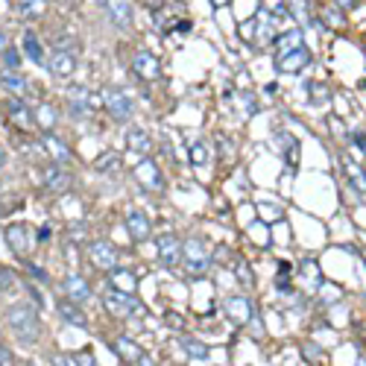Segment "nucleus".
Listing matches in <instances>:
<instances>
[{
  "mask_svg": "<svg viewBox=\"0 0 366 366\" xmlns=\"http://www.w3.org/2000/svg\"><path fill=\"white\" fill-rule=\"evenodd\" d=\"M6 325L12 328V334L21 340V343H36V340L41 337V325H38L36 308L23 305V302H18V305H12L6 311Z\"/></svg>",
  "mask_w": 366,
  "mask_h": 366,
  "instance_id": "1",
  "label": "nucleus"
},
{
  "mask_svg": "<svg viewBox=\"0 0 366 366\" xmlns=\"http://www.w3.org/2000/svg\"><path fill=\"white\" fill-rule=\"evenodd\" d=\"M182 264L188 276H205L211 270V252L205 249L200 237H190L188 243H182Z\"/></svg>",
  "mask_w": 366,
  "mask_h": 366,
  "instance_id": "2",
  "label": "nucleus"
},
{
  "mask_svg": "<svg viewBox=\"0 0 366 366\" xmlns=\"http://www.w3.org/2000/svg\"><path fill=\"white\" fill-rule=\"evenodd\" d=\"M103 106L117 124H127V120L132 117V100L127 97V91H120V88H106L103 91Z\"/></svg>",
  "mask_w": 366,
  "mask_h": 366,
  "instance_id": "3",
  "label": "nucleus"
},
{
  "mask_svg": "<svg viewBox=\"0 0 366 366\" xmlns=\"http://www.w3.org/2000/svg\"><path fill=\"white\" fill-rule=\"evenodd\" d=\"M4 237H6V243H9V249H12L21 261L30 255V249H33V229H30L27 223H9L6 232H4Z\"/></svg>",
  "mask_w": 366,
  "mask_h": 366,
  "instance_id": "4",
  "label": "nucleus"
},
{
  "mask_svg": "<svg viewBox=\"0 0 366 366\" xmlns=\"http://www.w3.org/2000/svg\"><path fill=\"white\" fill-rule=\"evenodd\" d=\"M106 308H109V313H114V316H129V313H138L141 311V302L132 296V293H124V290H109L106 293ZM144 313V311H141Z\"/></svg>",
  "mask_w": 366,
  "mask_h": 366,
  "instance_id": "5",
  "label": "nucleus"
},
{
  "mask_svg": "<svg viewBox=\"0 0 366 366\" xmlns=\"http://www.w3.org/2000/svg\"><path fill=\"white\" fill-rule=\"evenodd\" d=\"M88 261L97 270H117V249L109 240H94L88 247Z\"/></svg>",
  "mask_w": 366,
  "mask_h": 366,
  "instance_id": "6",
  "label": "nucleus"
},
{
  "mask_svg": "<svg viewBox=\"0 0 366 366\" xmlns=\"http://www.w3.org/2000/svg\"><path fill=\"white\" fill-rule=\"evenodd\" d=\"M47 68H50L56 77H70L73 70H77V53L68 47V41H59L56 50L50 56V62H47Z\"/></svg>",
  "mask_w": 366,
  "mask_h": 366,
  "instance_id": "7",
  "label": "nucleus"
},
{
  "mask_svg": "<svg viewBox=\"0 0 366 366\" xmlns=\"http://www.w3.org/2000/svg\"><path fill=\"white\" fill-rule=\"evenodd\" d=\"M158 261L167 270H173V267L182 264V240L176 235H161L158 237Z\"/></svg>",
  "mask_w": 366,
  "mask_h": 366,
  "instance_id": "8",
  "label": "nucleus"
},
{
  "mask_svg": "<svg viewBox=\"0 0 366 366\" xmlns=\"http://www.w3.org/2000/svg\"><path fill=\"white\" fill-rule=\"evenodd\" d=\"M223 308H226V316L235 325H247L252 320V302L243 299V296H229L223 302Z\"/></svg>",
  "mask_w": 366,
  "mask_h": 366,
  "instance_id": "9",
  "label": "nucleus"
},
{
  "mask_svg": "<svg viewBox=\"0 0 366 366\" xmlns=\"http://www.w3.org/2000/svg\"><path fill=\"white\" fill-rule=\"evenodd\" d=\"M103 9L109 12L112 23L120 30H127L129 23H132V6H129V0H103Z\"/></svg>",
  "mask_w": 366,
  "mask_h": 366,
  "instance_id": "10",
  "label": "nucleus"
},
{
  "mask_svg": "<svg viewBox=\"0 0 366 366\" xmlns=\"http://www.w3.org/2000/svg\"><path fill=\"white\" fill-rule=\"evenodd\" d=\"M135 176H138V182H141V185H146L150 190L164 188L161 173H158V167H156V161H153V158H141V161L135 164Z\"/></svg>",
  "mask_w": 366,
  "mask_h": 366,
  "instance_id": "11",
  "label": "nucleus"
},
{
  "mask_svg": "<svg viewBox=\"0 0 366 366\" xmlns=\"http://www.w3.org/2000/svg\"><path fill=\"white\" fill-rule=\"evenodd\" d=\"M308 65H311V50H308V47H299V50H293V53L276 59V68L284 70V73H299Z\"/></svg>",
  "mask_w": 366,
  "mask_h": 366,
  "instance_id": "12",
  "label": "nucleus"
},
{
  "mask_svg": "<svg viewBox=\"0 0 366 366\" xmlns=\"http://www.w3.org/2000/svg\"><path fill=\"white\" fill-rule=\"evenodd\" d=\"M127 229H129L132 240H146L150 237V217H146L141 208H129L127 211Z\"/></svg>",
  "mask_w": 366,
  "mask_h": 366,
  "instance_id": "13",
  "label": "nucleus"
},
{
  "mask_svg": "<svg viewBox=\"0 0 366 366\" xmlns=\"http://www.w3.org/2000/svg\"><path fill=\"white\" fill-rule=\"evenodd\" d=\"M68 109L73 117H88L91 109H94V100H91V94L85 88H70L68 94Z\"/></svg>",
  "mask_w": 366,
  "mask_h": 366,
  "instance_id": "14",
  "label": "nucleus"
},
{
  "mask_svg": "<svg viewBox=\"0 0 366 366\" xmlns=\"http://www.w3.org/2000/svg\"><path fill=\"white\" fill-rule=\"evenodd\" d=\"M70 173L65 167H59V164H53V167H47V173H44V188L50 190V193H65L68 188H70Z\"/></svg>",
  "mask_w": 366,
  "mask_h": 366,
  "instance_id": "15",
  "label": "nucleus"
},
{
  "mask_svg": "<svg viewBox=\"0 0 366 366\" xmlns=\"http://www.w3.org/2000/svg\"><path fill=\"white\" fill-rule=\"evenodd\" d=\"M135 73H138L141 80H150V82H153V80L161 77V65H158V59H156L153 53L144 50V53L135 56Z\"/></svg>",
  "mask_w": 366,
  "mask_h": 366,
  "instance_id": "16",
  "label": "nucleus"
},
{
  "mask_svg": "<svg viewBox=\"0 0 366 366\" xmlns=\"http://www.w3.org/2000/svg\"><path fill=\"white\" fill-rule=\"evenodd\" d=\"M41 146H44V150L53 156V161H56L59 167H68V161H70V150H68V146H65V144H62L56 135L44 132V138H41Z\"/></svg>",
  "mask_w": 366,
  "mask_h": 366,
  "instance_id": "17",
  "label": "nucleus"
},
{
  "mask_svg": "<svg viewBox=\"0 0 366 366\" xmlns=\"http://www.w3.org/2000/svg\"><path fill=\"white\" fill-rule=\"evenodd\" d=\"M59 308V316L68 323V325H77V328H88V316L80 311V305L77 302H70V299H65V302H59L56 305Z\"/></svg>",
  "mask_w": 366,
  "mask_h": 366,
  "instance_id": "18",
  "label": "nucleus"
},
{
  "mask_svg": "<svg viewBox=\"0 0 366 366\" xmlns=\"http://www.w3.org/2000/svg\"><path fill=\"white\" fill-rule=\"evenodd\" d=\"M299 47H305L302 30H290V33L279 36V38H276V59H279V56H287V53H293V50H299Z\"/></svg>",
  "mask_w": 366,
  "mask_h": 366,
  "instance_id": "19",
  "label": "nucleus"
},
{
  "mask_svg": "<svg viewBox=\"0 0 366 366\" xmlns=\"http://www.w3.org/2000/svg\"><path fill=\"white\" fill-rule=\"evenodd\" d=\"M65 293L70 296V302H88L91 299V287H88V281L82 279V276H70V279H65Z\"/></svg>",
  "mask_w": 366,
  "mask_h": 366,
  "instance_id": "20",
  "label": "nucleus"
},
{
  "mask_svg": "<svg viewBox=\"0 0 366 366\" xmlns=\"http://www.w3.org/2000/svg\"><path fill=\"white\" fill-rule=\"evenodd\" d=\"M9 120H12V124L18 127V129H30L33 124H36V117H33V112L27 109V106H23L21 100H9Z\"/></svg>",
  "mask_w": 366,
  "mask_h": 366,
  "instance_id": "21",
  "label": "nucleus"
},
{
  "mask_svg": "<svg viewBox=\"0 0 366 366\" xmlns=\"http://www.w3.org/2000/svg\"><path fill=\"white\" fill-rule=\"evenodd\" d=\"M114 352H117L120 360H127V363H138V360L144 357V352L132 343L129 337H117V340H114Z\"/></svg>",
  "mask_w": 366,
  "mask_h": 366,
  "instance_id": "22",
  "label": "nucleus"
},
{
  "mask_svg": "<svg viewBox=\"0 0 366 366\" xmlns=\"http://www.w3.org/2000/svg\"><path fill=\"white\" fill-rule=\"evenodd\" d=\"M346 176H349L352 188L360 193V197H366V173H363V167L357 161H346Z\"/></svg>",
  "mask_w": 366,
  "mask_h": 366,
  "instance_id": "23",
  "label": "nucleus"
},
{
  "mask_svg": "<svg viewBox=\"0 0 366 366\" xmlns=\"http://www.w3.org/2000/svg\"><path fill=\"white\" fill-rule=\"evenodd\" d=\"M21 47H23V53H27L33 62H44V53H41L38 36H36L33 30H27V33H23V38H21Z\"/></svg>",
  "mask_w": 366,
  "mask_h": 366,
  "instance_id": "24",
  "label": "nucleus"
},
{
  "mask_svg": "<svg viewBox=\"0 0 366 366\" xmlns=\"http://www.w3.org/2000/svg\"><path fill=\"white\" fill-rule=\"evenodd\" d=\"M33 117H36V124H38L44 132L56 127V109H53V106H47V103H41V106L36 109V114H33Z\"/></svg>",
  "mask_w": 366,
  "mask_h": 366,
  "instance_id": "25",
  "label": "nucleus"
},
{
  "mask_svg": "<svg viewBox=\"0 0 366 366\" xmlns=\"http://www.w3.org/2000/svg\"><path fill=\"white\" fill-rule=\"evenodd\" d=\"M279 146H284L287 164H290V167H296V164H299V144H296V138L287 135V132H281V135H279Z\"/></svg>",
  "mask_w": 366,
  "mask_h": 366,
  "instance_id": "26",
  "label": "nucleus"
},
{
  "mask_svg": "<svg viewBox=\"0 0 366 366\" xmlns=\"http://www.w3.org/2000/svg\"><path fill=\"white\" fill-rule=\"evenodd\" d=\"M182 349H185V355L193 357V360H205V357H208V346L200 343V340H193V337H182Z\"/></svg>",
  "mask_w": 366,
  "mask_h": 366,
  "instance_id": "27",
  "label": "nucleus"
},
{
  "mask_svg": "<svg viewBox=\"0 0 366 366\" xmlns=\"http://www.w3.org/2000/svg\"><path fill=\"white\" fill-rule=\"evenodd\" d=\"M15 4H18V12L23 18H30V21L44 15V0H15Z\"/></svg>",
  "mask_w": 366,
  "mask_h": 366,
  "instance_id": "28",
  "label": "nucleus"
},
{
  "mask_svg": "<svg viewBox=\"0 0 366 366\" xmlns=\"http://www.w3.org/2000/svg\"><path fill=\"white\" fill-rule=\"evenodd\" d=\"M150 135H146L144 129H132L129 132V150H135V153H150Z\"/></svg>",
  "mask_w": 366,
  "mask_h": 366,
  "instance_id": "29",
  "label": "nucleus"
},
{
  "mask_svg": "<svg viewBox=\"0 0 366 366\" xmlns=\"http://www.w3.org/2000/svg\"><path fill=\"white\" fill-rule=\"evenodd\" d=\"M284 12H290L296 21H302V23H308L311 21V15H308V4L305 0H284Z\"/></svg>",
  "mask_w": 366,
  "mask_h": 366,
  "instance_id": "30",
  "label": "nucleus"
},
{
  "mask_svg": "<svg viewBox=\"0 0 366 366\" xmlns=\"http://www.w3.org/2000/svg\"><path fill=\"white\" fill-rule=\"evenodd\" d=\"M0 82H4L12 94H23V91H27V82H23V77H18L15 70H6L4 77H0Z\"/></svg>",
  "mask_w": 366,
  "mask_h": 366,
  "instance_id": "31",
  "label": "nucleus"
},
{
  "mask_svg": "<svg viewBox=\"0 0 366 366\" xmlns=\"http://www.w3.org/2000/svg\"><path fill=\"white\" fill-rule=\"evenodd\" d=\"M255 41H258V47H267L273 41V21H258V27H255Z\"/></svg>",
  "mask_w": 366,
  "mask_h": 366,
  "instance_id": "32",
  "label": "nucleus"
},
{
  "mask_svg": "<svg viewBox=\"0 0 366 366\" xmlns=\"http://www.w3.org/2000/svg\"><path fill=\"white\" fill-rule=\"evenodd\" d=\"M235 273H237V281L243 284V287H252V270H249V264L243 261V258H235Z\"/></svg>",
  "mask_w": 366,
  "mask_h": 366,
  "instance_id": "33",
  "label": "nucleus"
},
{
  "mask_svg": "<svg viewBox=\"0 0 366 366\" xmlns=\"http://www.w3.org/2000/svg\"><path fill=\"white\" fill-rule=\"evenodd\" d=\"M190 161L197 164V167H203V164H208V146L203 144V141H197L190 146Z\"/></svg>",
  "mask_w": 366,
  "mask_h": 366,
  "instance_id": "34",
  "label": "nucleus"
},
{
  "mask_svg": "<svg viewBox=\"0 0 366 366\" xmlns=\"http://www.w3.org/2000/svg\"><path fill=\"white\" fill-rule=\"evenodd\" d=\"M117 167H120V158L114 153H106L100 161H97V170H103V173H112V170H117Z\"/></svg>",
  "mask_w": 366,
  "mask_h": 366,
  "instance_id": "35",
  "label": "nucleus"
},
{
  "mask_svg": "<svg viewBox=\"0 0 366 366\" xmlns=\"http://www.w3.org/2000/svg\"><path fill=\"white\" fill-rule=\"evenodd\" d=\"M15 287V276L12 270H6V267H0V293H9Z\"/></svg>",
  "mask_w": 366,
  "mask_h": 366,
  "instance_id": "36",
  "label": "nucleus"
},
{
  "mask_svg": "<svg viewBox=\"0 0 366 366\" xmlns=\"http://www.w3.org/2000/svg\"><path fill=\"white\" fill-rule=\"evenodd\" d=\"M249 235H252V240L261 243V247H267V243H270V235H267V229H264L261 223H255V226L249 229Z\"/></svg>",
  "mask_w": 366,
  "mask_h": 366,
  "instance_id": "37",
  "label": "nucleus"
},
{
  "mask_svg": "<svg viewBox=\"0 0 366 366\" xmlns=\"http://www.w3.org/2000/svg\"><path fill=\"white\" fill-rule=\"evenodd\" d=\"M53 366H80L77 357H68V355H53Z\"/></svg>",
  "mask_w": 366,
  "mask_h": 366,
  "instance_id": "38",
  "label": "nucleus"
},
{
  "mask_svg": "<svg viewBox=\"0 0 366 366\" xmlns=\"http://www.w3.org/2000/svg\"><path fill=\"white\" fill-rule=\"evenodd\" d=\"M27 270H30V273H33V276H36L41 284H47V273L41 270V267H36V264H30V261H27Z\"/></svg>",
  "mask_w": 366,
  "mask_h": 366,
  "instance_id": "39",
  "label": "nucleus"
},
{
  "mask_svg": "<svg viewBox=\"0 0 366 366\" xmlns=\"http://www.w3.org/2000/svg\"><path fill=\"white\" fill-rule=\"evenodd\" d=\"M0 366H12V352L0 343Z\"/></svg>",
  "mask_w": 366,
  "mask_h": 366,
  "instance_id": "40",
  "label": "nucleus"
},
{
  "mask_svg": "<svg viewBox=\"0 0 366 366\" xmlns=\"http://www.w3.org/2000/svg\"><path fill=\"white\" fill-rule=\"evenodd\" d=\"M6 53V65H9V70H15L18 68V53L15 50H4Z\"/></svg>",
  "mask_w": 366,
  "mask_h": 366,
  "instance_id": "41",
  "label": "nucleus"
},
{
  "mask_svg": "<svg viewBox=\"0 0 366 366\" xmlns=\"http://www.w3.org/2000/svg\"><path fill=\"white\" fill-rule=\"evenodd\" d=\"M167 323H170V328H176V331L182 328V320H179L176 313H167Z\"/></svg>",
  "mask_w": 366,
  "mask_h": 366,
  "instance_id": "42",
  "label": "nucleus"
},
{
  "mask_svg": "<svg viewBox=\"0 0 366 366\" xmlns=\"http://www.w3.org/2000/svg\"><path fill=\"white\" fill-rule=\"evenodd\" d=\"M50 232H53L50 226H41V229H38V240H50Z\"/></svg>",
  "mask_w": 366,
  "mask_h": 366,
  "instance_id": "43",
  "label": "nucleus"
},
{
  "mask_svg": "<svg viewBox=\"0 0 366 366\" xmlns=\"http://www.w3.org/2000/svg\"><path fill=\"white\" fill-rule=\"evenodd\" d=\"M138 366H156V363H153V360H150V357H146V355H144V357H141V360H138Z\"/></svg>",
  "mask_w": 366,
  "mask_h": 366,
  "instance_id": "44",
  "label": "nucleus"
},
{
  "mask_svg": "<svg viewBox=\"0 0 366 366\" xmlns=\"http://www.w3.org/2000/svg\"><path fill=\"white\" fill-rule=\"evenodd\" d=\"M340 6H355V0H337Z\"/></svg>",
  "mask_w": 366,
  "mask_h": 366,
  "instance_id": "45",
  "label": "nucleus"
},
{
  "mask_svg": "<svg viewBox=\"0 0 366 366\" xmlns=\"http://www.w3.org/2000/svg\"><path fill=\"white\" fill-rule=\"evenodd\" d=\"M0 50H6V38H4V33H0Z\"/></svg>",
  "mask_w": 366,
  "mask_h": 366,
  "instance_id": "46",
  "label": "nucleus"
},
{
  "mask_svg": "<svg viewBox=\"0 0 366 366\" xmlns=\"http://www.w3.org/2000/svg\"><path fill=\"white\" fill-rule=\"evenodd\" d=\"M355 366H366V357H357V363Z\"/></svg>",
  "mask_w": 366,
  "mask_h": 366,
  "instance_id": "47",
  "label": "nucleus"
},
{
  "mask_svg": "<svg viewBox=\"0 0 366 366\" xmlns=\"http://www.w3.org/2000/svg\"><path fill=\"white\" fill-rule=\"evenodd\" d=\"M0 156H4V153H0Z\"/></svg>",
  "mask_w": 366,
  "mask_h": 366,
  "instance_id": "48",
  "label": "nucleus"
}]
</instances>
